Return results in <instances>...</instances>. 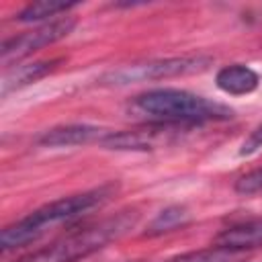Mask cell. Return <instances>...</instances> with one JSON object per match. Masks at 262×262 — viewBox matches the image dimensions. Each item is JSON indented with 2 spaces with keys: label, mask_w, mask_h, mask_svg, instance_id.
Here are the masks:
<instances>
[{
  "label": "cell",
  "mask_w": 262,
  "mask_h": 262,
  "mask_svg": "<svg viewBox=\"0 0 262 262\" xmlns=\"http://www.w3.org/2000/svg\"><path fill=\"white\" fill-rule=\"evenodd\" d=\"M174 125H160V127H147V129H133V131H108L100 145L104 149L115 151H147L166 141V137L172 133Z\"/></svg>",
  "instance_id": "8992f818"
},
{
  "label": "cell",
  "mask_w": 262,
  "mask_h": 262,
  "mask_svg": "<svg viewBox=\"0 0 262 262\" xmlns=\"http://www.w3.org/2000/svg\"><path fill=\"white\" fill-rule=\"evenodd\" d=\"M74 2H53V0H41V2H33L29 6H25L18 14L20 23H37L49 16H55L59 12H68L70 8H74Z\"/></svg>",
  "instance_id": "7c38bea8"
},
{
  "label": "cell",
  "mask_w": 262,
  "mask_h": 262,
  "mask_svg": "<svg viewBox=\"0 0 262 262\" xmlns=\"http://www.w3.org/2000/svg\"><path fill=\"white\" fill-rule=\"evenodd\" d=\"M215 84L221 92L225 94H231V96H244V94H250L258 88L260 84V76L250 68V66H244V63H231V66H225L217 72L215 76Z\"/></svg>",
  "instance_id": "9c48e42d"
},
{
  "label": "cell",
  "mask_w": 262,
  "mask_h": 262,
  "mask_svg": "<svg viewBox=\"0 0 262 262\" xmlns=\"http://www.w3.org/2000/svg\"><path fill=\"white\" fill-rule=\"evenodd\" d=\"M215 246L233 250V252H242V254L246 250L262 248V219L246 221V223L231 225V227L223 229L215 237Z\"/></svg>",
  "instance_id": "ba28073f"
},
{
  "label": "cell",
  "mask_w": 262,
  "mask_h": 262,
  "mask_svg": "<svg viewBox=\"0 0 262 262\" xmlns=\"http://www.w3.org/2000/svg\"><path fill=\"white\" fill-rule=\"evenodd\" d=\"M131 108L137 115L154 119L162 125H188L205 121H227L233 111L227 104L209 100L180 88H154L135 96Z\"/></svg>",
  "instance_id": "7a4b0ae2"
},
{
  "label": "cell",
  "mask_w": 262,
  "mask_h": 262,
  "mask_svg": "<svg viewBox=\"0 0 262 262\" xmlns=\"http://www.w3.org/2000/svg\"><path fill=\"white\" fill-rule=\"evenodd\" d=\"M76 27V20L70 16H61V18H53L33 31H27L23 35H16L8 41L2 43L0 55H2V63L6 68H10L12 61H20L25 57H29L31 53L57 43L59 39L68 37Z\"/></svg>",
  "instance_id": "5b68a950"
},
{
  "label": "cell",
  "mask_w": 262,
  "mask_h": 262,
  "mask_svg": "<svg viewBox=\"0 0 262 262\" xmlns=\"http://www.w3.org/2000/svg\"><path fill=\"white\" fill-rule=\"evenodd\" d=\"M213 59L209 55H180V57H166V59H156L147 63H135V66H125L115 72H108L102 76V84H115V86H125L133 82H143V80H166V78H178V76H190V74H201L209 70Z\"/></svg>",
  "instance_id": "277c9868"
},
{
  "label": "cell",
  "mask_w": 262,
  "mask_h": 262,
  "mask_svg": "<svg viewBox=\"0 0 262 262\" xmlns=\"http://www.w3.org/2000/svg\"><path fill=\"white\" fill-rule=\"evenodd\" d=\"M242 252H233V250H225V248H207V250H196V252H186L180 256H174L166 262H239L242 260Z\"/></svg>",
  "instance_id": "4fadbf2b"
},
{
  "label": "cell",
  "mask_w": 262,
  "mask_h": 262,
  "mask_svg": "<svg viewBox=\"0 0 262 262\" xmlns=\"http://www.w3.org/2000/svg\"><path fill=\"white\" fill-rule=\"evenodd\" d=\"M135 221H137L135 211H121L115 217H108L90 227L72 231V233L55 239L53 244L29 254V256H23L16 262H78V260L88 258L90 254L98 252L106 244L119 239L121 235H125L135 225Z\"/></svg>",
  "instance_id": "3957f363"
},
{
  "label": "cell",
  "mask_w": 262,
  "mask_h": 262,
  "mask_svg": "<svg viewBox=\"0 0 262 262\" xmlns=\"http://www.w3.org/2000/svg\"><path fill=\"white\" fill-rule=\"evenodd\" d=\"M61 59H45V61H33V63H23L16 68H6L2 76V94L6 96L12 90H18L23 86H29L31 82H37L45 78L49 72L55 70V66Z\"/></svg>",
  "instance_id": "30bf717a"
},
{
  "label": "cell",
  "mask_w": 262,
  "mask_h": 262,
  "mask_svg": "<svg viewBox=\"0 0 262 262\" xmlns=\"http://www.w3.org/2000/svg\"><path fill=\"white\" fill-rule=\"evenodd\" d=\"M235 192L244 194V196L260 194L262 192V168H256V170L239 176L235 182Z\"/></svg>",
  "instance_id": "5bb4252c"
},
{
  "label": "cell",
  "mask_w": 262,
  "mask_h": 262,
  "mask_svg": "<svg viewBox=\"0 0 262 262\" xmlns=\"http://www.w3.org/2000/svg\"><path fill=\"white\" fill-rule=\"evenodd\" d=\"M108 131L94 127V125H59L53 129H47L43 135L37 137L39 145L45 147H70V145H86V143H94V141H102L104 135Z\"/></svg>",
  "instance_id": "52a82bcc"
},
{
  "label": "cell",
  "mask_w": 262,
  "mask_h": 262,
  "mask_svg": "<svg viewBox=\"0 0 262 262\" xmlns=\"http://www.w3.org/2000/svg\"><path fill=\"white\" fill-rule=\"evenodd\" d=\"M190 213L186 211V207L182 205H170L166 209H162L147 225L145 229V235L154 237V235H162V233H168V231H174L178 227H182L186 221H188Z\"/></svg>",
  "instance_id": "8fae6325"
},
{
  "label": "cell",
  "mask_w": 262,
  "mask_h": 262,
  "mask_svg": "<svg viewBox=\"0 0 262 262\" xmlns=\"http://www.w3.org/2000/svg\"><path fill=\"white\" fill-rule=\"evenodd\" d=\"M115 190H117V184H102L98 188L70 194V196H63V199H57V201H51V203L39 207L37 211L29 213L27 217H23L16 223L2 229L0 250L10 252V250L23 248V246L35 242L49 227L63 223V221H70V219L106 203L115 194Z\"/></svg>",
  "instance_id": "6da1fadb"
},
{
  "label": "cell",
  "mask_w": 262,
  "mask_h": 262,
  "mask_svg": "<svg viewBox=\"0 0 262 262\" xmlns=\"http://www.w3.org/2000/svg\"><path fill=\"white\" fill-rule=\"evenodd\" d=\"M260 147H262V125L256 127V129L246 137V141H244L242 147H239V156H252V154L258 151Z\"/></svg>",
  "instance_id": "9a60e30c"
}]
</instances>
